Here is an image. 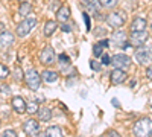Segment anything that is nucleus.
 <instances>
[{
	"mask_svg": "<svg viewBox=\"0 0 152 137\" xmlns=\"http://www.w3.org/2000/svg\"><path fill=\"white\" fill-rule=\"evenodd\" d=\"M132 131L135 137H152V119L142 117L134 123Z\"/></svg>",
	"mask_w": 152,
	"mask_h": 137,
	"instance_id": "obj_1",
	"label": "nucleus"
},
{
	"mask_svg": "<svg viewBox=\"0 0 152 137\" xmlns=\"http://www.w3.org/2000/svg\"><path fill=\"white\" fill-rule=\"evenodd\" d=\"M35 24H37V17H35V15H28L21 23L17 24L15 32H17L18 37H26V35L35 28Z\"/></svg>",
	"mask_w": 152,
	"mask_h": 137,
	"instance_id": "obj_2",
	"label": "nucleus"
},
{
	"mask_svg": "<svg viewBox=\"0 0 152 137\" xmlns=\"http://www.w3.org/2000/svg\"><path fill=\"white\" fill-rule=\"evenodd\" d=\"M135 59L138 64L142 66H149L152 63V49L148 46H140L135 51Z\"/></svg>",
	"mask_w": 152,
	"mask_h": 137,
	"instance_id": "obj_3",
	"label": "nucleus"
},
{
	"mask_svg": "<svg viewBox=\"0 0 152 137\" xmlns=\"http://www.w3.org/2000/svg\"><path fill=\"white\" fill-rule=\"evenodd\" d=\"M107 23L110 24L111 28H122L123 24H125V12L122 11H114V12H110V14L107 15Z\"/></svg>",
	"mask_w": 152,
	"mask_h": 137,
	"instance_id": "obj_4",
	"label": "nucleus"
},
{
	"mask_svg": "<svg viewBox=\"0 0 152 137\" xmlns=\"http://www.w3.org/2000/svg\"><path fill=\"white\" fill-rule=\"evenodd\" d=\"M24 81H26V84H28V87L31 90H37L41 84V75L34 69L28 70L26 73H24Z\"/></svg>",
	"mask_w": 152,
	"mask_h": 137,
	"instance_id": "obj_5",
	"label": "nucleus"
},
{
	"mask_svg": "<svg viewBox=\"0 0 152 137\" xmlns=\"http://www.w3.org/2000/svg\"><path fill=\"white\" fill-rule=\"evenodd\" d=\"M148 38H149V34L146 31H137V32H131L128 41H129V46L132 47H140L148 41Z\"/></svg>",
	"mask_w": 152,
	"mask_h": 137,
	"instance_id": "obj_6",
	"label": "nucleus"
},
{
	"mask_svg": "<svg viewBox=\"0 0 152 137\" xmlns=\"http://www.w3.org/2000/svg\"><path fill=\"white\" fill-rule=\"evenodd\" d=\"M111 64L116 69H126L131 66V58L125 53H116L111 58Z\"/></svg>",
	"mask_w": 152,
	"mask_h": 137,
	"instance_id": "obj_7",
	"label": "nucleus"
},
{
	"mask_svg": "<svg viewBox=\"0 0 152 137\" xmlns=\"http://www.w3.org/2000/svg\"><path fill=\"white\" fill-rule=\"evenodd\" d=\"M23 130L24 133H26L28 136H37L38 133H40V123H38L35 119H28L26 122L23 123Z\"/></svg>",
	"mask_w": 152,
	"mask_h": 137,
	"instance_id": "obj_8",
	"label": "nucleus"
},
{
	"mask_svg": "<svg viewBox=\"0 0 152 137\" xmlns=\"http://www.w3.org/2000/svg\"><path fill=\"white\" fill-rule=\"evenodd\" d=\"M12 44H14V35L11 32L0 34V51H8Z\"/></svg>",
	"mask_w": 152,
	"mask_h": 137,
	"instance_id": "obj_9",
	"label": "nucleus"
},
{
	"mask_svg": "<svg viewBox=\"0 0 152 137\" xmlns=\"http://www.w3.org/2000/svg\"><path fill=\"white\" fill-rule=\"evenodd\" d=\"M113 41L116 43V46L125 49V47H128L129 43H128V37H126V34L123 31H116L113 34Z\"/></svg>",
	"mask_w": 152,
	"mask_h": 137,
	"instance_id": "obj_10",
	"label": "nucleus"
},
{
	"mask_svg": "<svg viewBox=\"0 0 152 137\" xmlns=\"http://www.w3.org/2000/svg\"><path fill=\"white\" fill-rule=\"evenodd\" d=\"M40 61L43 64H52L55 61V51L52 47H46L40 52Z\"/></svg>",
	"mask_w": 152,
	"mask_h": 137,
	"instance_id": "obj_11",
	"label": "nucleus"
},
{
	"mask_svg": "<svg viewBox=\"0 0 152 137\" xmlns=\"http://www.w3.org/2000/svg\"><path fill=\"white\" fill-rule=\"evenodd\" d=\"M110 78H111V84L119 85V84L125 82V79L128 78V76H126L125 70H122V69H114V70L111 72V75H110Z\"/></svg>",
	"mask_w": 152,
	"mask_h": 137,
	"instance_id": "obj_12",
	"label": "nucleus"
},
{
	"mask_svg": "<svg viewBox=\"0 0 152 137\" xmlns=\"http://www.w3.org/2000/svg\"><path fill=\"white\" fill-rule=\"evenodd\" d=\"M11 104H12V108H14V111H17L18 114H23L24 111H26V102H24V99L21 97V96H14L12 97V101H11Z\"/></svg>",
	"mask_w": 152,
	"mask_h": 137,
	"instance_id": "obj_13",
	"label": "nucleus"
},
{
	"mask_svg": "<svg viewBox=\"0 0 152 137\" xmlns=\"http://www.w3.org/2000/svg\"><path fill=\"white\" fill-rule=\"evenodd\" d=\"M146 18L143 17H135L131 23V32H137V31H146Z\"/></svg>",
	"mask_w": 152,
	"mask_h": 137,
	"instance_id": "obj_14",
	"label": "nucleus"
},
{
	"mask_svg": "<svg viewBox=\"0 0 152 137\" xmlns=\"http://www.w3.org/2000/svg\"><path fill=\"white\" fill-rule=\"evenodd\" d=\"M70 17V8L67 5H62L58 11H56V20L61 23H66Z\"/></svg>",
	"mask_w": 152,
	"mask_h": 137,
	"instance_id": "obj_15",
	"label": "nucleus"
},
{
	"mask_svg": "<svg viewBox=\"0 0 152 137\" xmlns=\"http://www.w3.org/2000/svg\"><path fill=\"white\" fill-rule=\"evenodd\" d=\"M41 78L47 84H53V82L58 81V73L56 72H52V70H44L43 75H41Z\"/></svg>",
	"mask_w": 152,
	"mask_h": 137,
	"instance_id": "obj_16",
	"label": "nucleus"
},
{
	"mask_svg": "<svg viewBox=\"0 0 152 137\" xmlns=\"http://www.w3.org/2000/svg\"><path fill=\"white\" fill-rule=\"evenodd\" d=\"M38 117H40V120H43V122H47V120H50L52 119V110L50 108H47V107H41L40 110H38Z\"/></svg>",
	"mask_w": 152,
	"mask_h": 137,
	"instance_id": "obj_17",
	"label": "nucleus"
},
{
	"mask_svg": "<svg viewBox=\"0 0 152 137\" xmlns=\"http://www.w3.org/2000/svg\"><path fill=\"white\" fill-rule=\"evenodd\" d=\"M56 28H58V24H56L55 20H49V21H46V24H44V35H46V37L53 35L55 31H56Z\"/></svg>",
	"mask_w": 152,
	"mask_h": 137,
	"instance_id": "obj_18",
	"label": "nucleus"
},
{
	"mask_svg": "<svg viewBox=\"0 0 152 137\" xmlns=\"http://www.w3.org/2000/svg\"><path fill=\"white\" fill-rule=\"evenodd\" d=\"M31 11H32V5L29 2H23L18 8V14L21 17H28V15H31Z\"/></svg>",
	"mask_w": 152,
	"mask_h": 137,
	"instance_id": "obj_19",
	"label": "nucleus"
},
{
	"mask_svg": "<svg viewBox=\"0 0 152 137\" xmlns=\"http://www.w3.org/2000/svg\"><path fill=\"white\" fill-rule=\"evenodd\" d=\"M46 137H62V131L59 127H49L46 130Z\"/></svg>",
	"mask_w": 152,
	"mask_h": 137,
	"instance_id": "obj_20",
	"label": "nucleus"
},
{
	"mask_svg": "<svg viewBox=\"0 0 152 137\" xmlns=\"http://www.w3.org/2000/svg\"><path fill=\"white\" fill-rule=\"evenodd\" d=\"M84 2L87 3V6L91 9V12H94V14L97 15L99 14V8H102L99 3V0H84Z\"/></svg>",
	"mask_w": 152,
	"mask_h": 137,
	"instance_id": "obj_21",
	"label": "nucleus"
},
{
	"mask_svg": "<svg viewBox=\"0 0 152 137\" xmlns=\"http://www.w3.org/2000/svg\"><path fill=\"white\" fill-rule=\"evenodd\" d=\"M38 110H40V107H38L37 102H28V105H26V111H28V113H31V114H37V113H38Z\"/></svg>",
	"mask_w": 152,
	"mask_h": 137,
	"instance_id": "obj_22",
	"label": "nucleus"
},
{
	"mask_svg": "<svg viewBox=\"0 0 152 137\" xmlns=\"http://www.w3.org/2000/svg\"><path fill=\"white\" fill-rule=\"evenodd\" d=\"M119 0H99V3L102 8H114L117 5Z\"/></svg>",
	"mask_w": 152,
	"mask_h": 137,
	"instance_id": "obj_23",
	"label": "nucleus"
},
{
	"mask_svg": "<svg viewBox=\"0 0 152 137\" xmlns=\"http://www.w3.org/2000/svg\"><path fill=\"white\" fill-rule=\"evenodd\" d=\"M93 55H94L96 58H99V56H102V55H104V47L100 46L99 43L93 46Z\"/></svg>",
	"mask_w": 152,
	"mask_h": 137,
	"instance_id": "obj_24",
	"label": "nucleus"
},
{
	"mask_svg": "<svg viewBox=\"0 0 152 137\" xmlns=\"http://www.w3.org/2000/svg\"><path fill=\"white\" fill-rule=\"evenodd\" d=\"M14 79H15V81H21V79H24V75H23V70H21L20 66H17L15 70H14Z\"/></svg>",
	"mask_w": 152,
	"mask_h": 137,
	"instance_id": "obj_25",
	"label": "nucleus"
},
{
	"mask_svg": "<svg viewBox=\"0 0 152 137\" xmlns=\"http://www.w3.org/2000/svg\"><path fill=\"white\" fill-rule=\"evenodd\" d=\"M9 75V69L5 64H0V79H6Z\"/></svg>",
	"mask_w": 152,
	"mask_h": 137,
	"instance_id": "obj_26",
	"label": "nucleus"
},
{
	"mask_svg": "<svg viewBox=\"0 0 152 137\" xmlns=\"http://www.w3.org/2000/svg\"><path fill=\"white\" fill-rule=\"evenodd\" d=\"M100 66H102V64H100V63H97V61H90V67L94 70V72H99L100 70Z\"/></svg>",
	"mask_w": 152,
	"mask_h": 137,
	"instance_id": "obj_27",
	"label": "nucleus"
},
{
	"mask_svg": "<svg viewBox=\"0 0 152 137\" xmlns=\"http://www.w3.org/2000/svg\"><path fill=\"white\" fill-rule=\"evenodd\" d=\"M61 6H59V2L58 0H52V2H50V9L52 11H58Z\"/></svg>",
	"mask_w": 152,
	"mask_h": 137,
	"instance_id": "obj_28",
	"label": "nucleus"
},
{
	"mask_svg": "<svg viewBox=\"0 0 152 137\" xmlns=\"http://www.w3.org/2000/svg\"><path fill=\"white\" fill-rule=\"evenodd\" d=\"M2 137H17V133L12 131V130H6V131L2 134Z\"/></svg>",
	"mask_w": 152,
	"mask_h": 137,
	"instance_id": "obj_29",
	"label": "nucleus"
},
{
	"mask_svg": "<svg viewBox=\"0 0 152 137\" xmlns=\"http://www.w3.org/2000/svg\"><path fill=\"white\" fill-rule=\"evenodd\" d=\"M59 61H61V66H62V67L66 66V63H67V64L70 63V59H69L66 55H59Z\"/></svg>",
	"mask_w": 152,
	"mask_h": 137,
	"instance_id": "obj_30",
	"label": "nucleus"
},
{
	"mask_svg": "<svg viewBox=\"0 0 152 137\" xmlns=\"http://www.w3.org/2000/svg\"><path fill=\"white\" fill-rule=\"evenodd\" d=\"M110 63H111V58L107 53H104V56H102V66H108Z\"/></svg>",
	"mask_w": 152,
	"mask_h": 137,
	"instance_id": "obj_31",
	"label": "nucleus"
},
{
	"mask_svg": "<svg viewBox=\"0 0 152 137\" xmlns=\"http://www.w3.org/2000/svg\"><path fill=\"white\" fill-rule=\"evenodd\" d=\"M84 20H85V24H87V29L90 31L91 29V26H90V17H88L87 12H84Z\"/></svg>",
	"mask_w": 152,
	"mask_h": 137,
	"instance_id": "obj_32",
	"label": "nucleus"
},
{
	"mask_svg": "<svg viewBox=\"0 0 152 137\" xmlns=\"http://www.w3.org/2000/svg\"><path fill=\"white\" fill-rule=\"evenodd\" d=\"M146 76L152 81V66H148V69H146Z\"/></svg>",
	"mask_w": 152,
	"mask_h": 137,
	"instance_id": "obj_33",
	"label": "nucleus"
},
{
	"mask_svg": "<svg viewBox=\"0 0 152 137\" xmlns=\"http://www.w3.org/2000/svg\"><path fill=\"white\" fill-rule=\"evenodd\" d=\"M107 137H120V134L119 133H116V131H108V134H107Z\"/></svg>",
	"mask_w": 152,
	"mask_h": 137,
	"instance_id": "obj_34",
	"label": "nucleus"
},
{
	"mask_svg": "<svg viewBox=\"0 0 152 137\" xmlns=\"http://www.w3.org/2000/svg\"><path fill=\"white\" fill-rule=\"evenodd\" d=\"M61 29H62V32H70L72 29H70V26H69V24H62V26H61Z\"/></svg>",
	"mask_w": 152,
	"mask_h": 137,
	"instance_id": "obj_35",
	"label": "nucleus"
},
{
	"mask_svg": "<svg viewBox=\"0 0 152 137\" xmlns=\"http://www.w3.org/2000/svg\"><path fill=\"white\" fill-rule=\"evenodd\" d=\"M99 44L102 46V47H108V40H100Z\"/></svg>",
	"mask_w": 152,
	"mask_h": 137,
	"instance_id": "obj_36",
	"label": "nucleus"
},
{
	"mask_svg": "<svg viewBox=\"0 0 152 137\" xmlns=\"http://www.w3.org/2000/svg\"><path fill=\"white\" fill-rule=\"evenodd\" d=\"M2 90H3V93H6V95H8V93H9V87L6 85V87H3V89H2Z\"/></svg>",
	"mask_w": 152,
	"mask_h": 137,
	"instance_id": "obj_37",
	"label": "nucleus"
},
{
	"mask_svg": "<svg viewBox=\"0 0 152 137\" xmlns=\"http://www.w3.org/2000/svg\"><path fill=\"white\" fill-rule=\"evenodd\" d=\"M113 105L114 107H119V101H117V99H113Z\"/></svg>",
	"mask_w": 152,
	"mask_h": 137,
	"instance_id": "obj_38",
	"label": "nucleus"
},
{
	"mask_svg": "<svg viewBox=\"0 0 152 137\" xmlns=\"http://www.w3.org/2000/svg\"><path fill=\"white\" fill-rule=\"evenodd\" d=\"M3 28H5V24H3V23H0V34L3 32Z\"/></svg>",
	"mask_w": 152,
	"mask_h": 137,
	"instance_id": "obj_39",
	"label": "nucleus"
},
{
	"mask_svg": "<svg viewBox=\"0 0 152 137\" xmlns=\"http://www.w3.org/2000/svg\"><path fill=\"white\" fill-rule=\"evenodd\" d=\"M21 2H26V0H21Z\"/></svg>",
	"mask_w": 152,
	"mask_h": 137,
	"instance_id": "obj_40",
	"label": "nucleus"
}]
</instances>
